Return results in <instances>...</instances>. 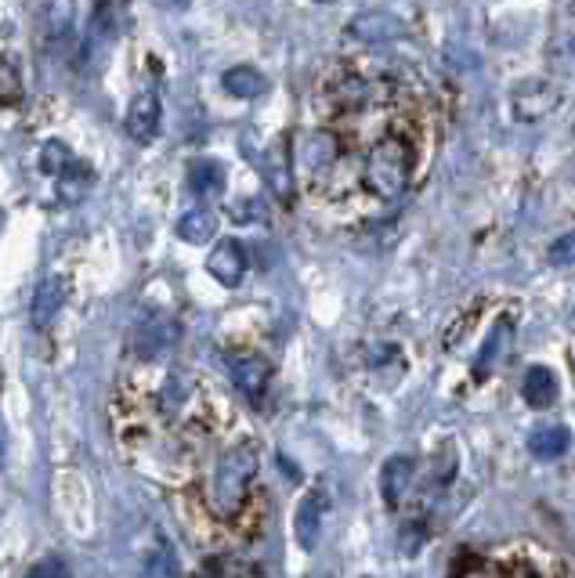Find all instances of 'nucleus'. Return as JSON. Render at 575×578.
I'll return each instance as SVG.
<instances>
[{"label": "nucleus", "mask_w": 575, "mask_h": 578, "mask_svg": "<svg viewBox=\"0 0 575 578\" xmlns=\"http://www.w3.org/2000/svg\"><path fill=\"white\" fill-rule=\"evenodd\" d=\"M160 116H163V109H160L156 91H142L127 109V134L134 137V142L148 145L160 131Z\"/></svg>", "instance_id": "nucleus-5"}, {"label": "nucleus", "mask_w": 575, "mask_h": 578, "mask_svg": "<svg viewBox=\"0 0 575 578\" xmlns=\"http://www.w3.org/2000/svg\"><path fill=\"white\" fill-rule=\"evenodd\" d=\"M177 236L192 246L207 242L211 236H217V217L207 210V206H192V214H185L182 221H177Z\"/></svg>", "instance_id": "nucleus-16"}, {"label": "nucleus", "mask_w": 575, "mask_h": 578, "mask_svg": "<svg viewBox=\"0 0 575 578\" xmlns=\"http://www.w3.org/2000/svg\"><path fill=\"white\" fill-rule=\"evenodd\" d=\"M40 167H44L48 177H59V182H73V174L88 171L62 142H48L44 148H40Z\"/></svg>", "instance_id": "nucleus-14"}, {"label": "nucleus", "mask_w": 575, "mask_h": 578, "mask_svg": "<svg viewBox=\"0 0 575 578\" xmlns=\"http://www.w3.org/2000/svg\"><path fill=\"white\" fill-rule=\"evenodd\" d=\"M225 87L236 94V99H257L265 91V76L250 65H236L225 73Z\"/></svg>", "instance_id": "nucleus-17"}, {"label": "nucleus", "mask_w": 575, "mask_h": 578, "mask_svg": "<svg viewBox=\"0 0 575 578\" xmlns=\"http://www.w3.org/2000/svg\"><path fill=\"white\" fill-rule=\"evenodd\" d=\"M557 87L554 84H540V80H528V84H517L514 91V105H517V116L522 120H540L543 113H551L557 105Z\"/></svg>", "instance_id": "nucleus-9"}, {"label": "nucleus", "mask_w": 575, "mask_h": 578, "mask_svg": "<svg viewBox=\"0 0 575 578\" xmlns=\"http://www.w3.org/2000/svg\"><path fill=\"white\" fill-rule=\"evenodd\" d=\"M366 188L380 199H399L409 177H413V145L405 137H383L373 145V153L366 159Z\"/></svg>", "instance_id": "nucleus-2"}, {"label": "nucleus", "mask_w": 575, "mask_h": 578, "mask_svg": "<svg viewBox=\"0 0 575 578\" xmlns=\"http://www.w3.org/2000/svg\"><path fill=\"white\" fill-rule=\"evenodd\" d=\"M4 456H8V437H4V423H0V466H4Z\"/></svg>", "instance_id": "nucleus-22"}, {"label": "nucleus", "mask_w": 575, "mask_h": 578, "mask_svg": "<svg viewBox=\"0 0 575 578\" xmlns=\"http://www.w3.org/2000/svg\"><path fill=\"white\" fill-rule=\"evenodd\" d=\"M572 448V431L565 423H540L528 434V452L536 460H561Z\"/></svg>", "instance_id": "nucleus-10"}, {"label": "nucleus", "mask_w": 575, "mask_h": 578, "mask_svg": "<svg viewBox=\"0 0 575 578\" xmlns=\"http://www.w3.org/2000/svg\"><path fill=\"white\" fill-rule=\"evenodd\" d=\"M297 163L308 174H326L337 163V137L330 131H311L297 148Z\"/></svg>", "instance_id": "nucleus-7"}, {"label": "nucleus", "mask_w": 575, "mask_h": 578, "mask_svg": "<svg viewBox=\"0 0 575 578\" xmlns=\"http://www.w3.org/2000/svg\"><path fill=\"white\" fill-rule=\"evenodd\" d=\"M228 369H232V380H236V388L246 394V402L261 409L268 391H271V362H268V358H261V354H239V358H232Z\"/></svg>", "instance_id": "nucleus-3"}, {"label": "nucleus", "mask_w": 575, "mask_h": 578, "mask_svg": "<svg viewBox=\"0 0 575 578\" xmlns=\"http://www.w3.org/2000/svg\"><path fill=\"white\" fill-rule=\"evenodd\" d=\"M44 40L51 51H62L73 40V11L70 0H54L44 11Z\"/></svg>", "instance_id": "nucleus-13"}, {"label": "nucleus", "mask_w": 575, "mask_h": 578, "mask_svg": "<svg viewBox=\"0 0 575 578\" xmlns=\"http://www.w3.org/2000/svg\"><path fill=\"white\" fill-rule=\"evenodd\" d=\"M413 477H417V460L413 456H391L388 463H383L380 492H383V503H388L391 510L405 499V492L413 488Z\"/></svg>", "instance_id": "nucleus-6"}, {"label": "nucleus", "mask_w": 575, "mask_h": 578, "mask_svg": "<svg viewBox=\"0 0 575 578\" xmlns=\"http://www.w3.org/2000/svg\"><path fill=\"white\" fill-rule=\"evenodd\" d=\"M211 275L222 286H239L243 282V275H246V254L239 250V242L236 239H222L211 250Z\"/></svg>", "instance_id": "nucleus-8"}, {"label": "nucleus", "mask_w": 575, "mask_h": 578, "mask_svg": "<svg viewBox=\"0 0 575 578\" xmlns=\"http://www.w3.org/2000/svg\"><path fill=\"white\" fill-rule=\"evenodd\" d=\"M188 188H192V196H199V199L222 196V192H225V171L217 167V163H211V159L192 163V171H188Z\"/></svg>", "instance_id": "nucleus-15"}, {"label": "nucleus", "mask_w": 575, "mask_h": 578, "mask_svg": "<svg viewBox=\"0 0 575 578\" xmlns=\"http://www.w3.org/2000/svg\"><path fill=\"white\" fill-rule=\"evenodd\" d=\"M257 474V445L243 442L228 448L217 471L211 477V503L222 517H236L243 510L246 495H250V481Z\"/></svg>", "instance_id": "nucleus-1"}, {"label": "nucleus", "mask_w": 575, "mask_h": 578, "mask_svg": "<svg viewBox=\"0 0 575 578\" xmlns=\"http://www.w3.org/2000/svg\"><path fill=\"white\" fill-rule=\"evenodd\" d=\"M33 575H65L62 564H54V560H44V564H37Z\"/></svg>", "instance_id": "nucleus-20"}, {"label": "nucleus", "mask_w": 575, "mask_h": 578, "mask_svg": "<svg viewBox=\"0 0 575 578\" xmlns=\"http://www.w3.org/2000/svg\"><path fill=\"white\" fill-rule=\"evenodd\" d=\"M551 260H554V265H575V231H568V236H561V239L551 246Z\"/></svg>", "instance_id": "nucleus-19"}, {"label": "nucleus", "mask_w": 575, "mask_h": 578, "mask_svg": "<svg viewBox=\"0 0 575 578\" xmlns=\"http://www.w3.org/2000/svg\"><path fill=\"white\" fill-rule=\"evenodd\" d=\"M561 394V383H557V373L546 365H532L525 373V383H522V398L528 409H551Z\"/></svg>", "instance_id": "nucleus-11"}, {"label": "nucleus", "mask_w": 575, "mask_h": 578, "mask_svg": "<svg viewBox=\"0 0 575 578\" xmlns=\"http://www.w3.org/2000/svg\"><path fill=\"white\" fill-rule=\"evenodd\" d=\"M70 300V282L65 279H48V282H40L37 286V293H33V322L37 326H48L54 314L62 311V305Z\"/></svg>", "instance_id": "nucleus-12"}, {"label": "nucleus", "mask_w": 575, "mask_h": 578, "mask_svg": "<svg viewBox=\"0 0 575 578\" xmlns=\"http://www.w3.org/2000/svg\"><path fill=\"white\" fill-rule=\"evenodd\" d=\"M326 510H330V499H326V492H308L305 499H300L297 517H294V531H297V543L305 546V549H315V543H319Z\"/></svg>", "instance_id": "nucleus-4"}, {"label": "nucleus", "mask_w": 575, "mask_h": 578, "mask_svg": "<svg viewBox=\"0 0 575 578\" xmlns=\"http://www.w3.org/2000/svg\"><path fill=\"white\" fill-rule=\"evenodd\" d=\"M0 228H4V214H0Z\"/></svg>", "instance_id": "nucleus-23"}, {"label": "nucleus", "mask_w": 575, "mask_h": 578, "mask_svg": "<svg viewBox=\"0 0 575 578\" xmlns=\"http://www.w3.org/2000/svg\"><path fill=\"white\" fill-rule=\"evenodd\" d=\"M22 99V80L11 62H0V105H16Z\"/></svg>", "instance_id": "nucleus-18"}, {"label": "nucleus", "mask_w": 575, "mask_h": 578, "mask_svg": "<svg viewBox=\"0 0 575 578\" xmlns=\"http://www.w3.org/2000/svg\"><path fill=\"white\" fill-rule=\"evenodd\" d=\"M160 8H171V11H182V8H188V0H160Z\"/></svg>", "instance_id": "nucleus-21"}]
</instances>
